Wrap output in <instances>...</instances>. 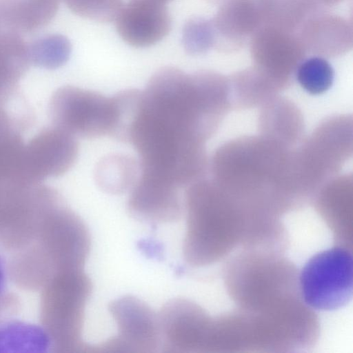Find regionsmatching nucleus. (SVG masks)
I'll list each match as a JSON object with an SVG mask.
<instances>
[{
  "mask_svg": "<svg viewBox=\"0 0 353 353\" xmlns=\"http://www.w3.org/2000/svg\"><path fill=\"white\" fill-rule=\"evenodd\" d=\"M145 111L175 131L205 143L231 107L228 79L211 71H157L142 91Z\"/></svg>",
  "mask_w": 353,
  "mask_h": 353,
  "instance_id": "nucleus-1",
  "label": "nucleus"
},
{
  "mask_svg": "<svg viewBox=\"0 0 353 353\" xmlns=\"http://www.w3.org/2000/svg\"><path fill=\"white\" fill-rule=\"evenodd\" d=\"M90 248L84 222L63 201L48 213L28 245L9 254V278L21 289L41 290L57 273L83 269Z\"/></svg>",
  "mask_w": 353,
  "mask_h": 353,
  "instance_id": "nucleus-2",
  "label": "nucleus"
},
{
  "mask_svg": "<svg viewBox=\"0 0 353 353\" xmlns=\"http://www.w3.org/2000/svg\"><path fill=\"white\" fill-rule=\"evenodd\" d=\"M292 151L261 135L236 138L214 152L212 180L228 193L294 192Z\"/></svg>",
  "mask_w": 353,
  "mask_h": 353,
  "instance_id": "nucleus-3",
  "label": "nucleus"
},
{
  "mask_svg": "<svg viewBox=\"0 0 353 353\" xmlns=\"http://www.w3.org/2000/svg\"><path fill=\"white\" fill-rule=\"evenodd\" d=\"M91 289L83 269L60 272L41 288L39 320L51 339L52 352H75L85 347L81 334Z\"/></svg>",
  "mask_w": 353,
  "mask_h": 353,
  "instance_id": "nucleus-4",
  "label": "nucleus"
},
{
  "mask_svg": "<svg viewBox=\"0 0 353 353\" xmlns=\"http://www.w3.org/2000/svg\"><path fill=\"white\" fill-rule=\"evenodd\" d=\"M352 153V117L339 115L325 120L299 148L293 150V174L299 191L323 185Z\"/></svg>",
  "mask_w": 353,
  "mask_h": 353,
  "instance_id": "nucleus-5",
  "label": "nucleus"
},
{
  "mask_svg": "<svg viewBox=\"0 0 353 353\" xmlns=\"http://www.w3.org/2000/svg\"><path fill=\"white\" fill-rule=\"evenodd\" d=\"M352 256L341 247L313 255L300 274L304 302L312 308L331 311L347 305L353 292Z\"/></svg>",
  "mask_w": 353,
  "mask_h": 353,
  "instance_id": "nucleus-6",
  "label": "nucleus"
},
{
  "mask_svg": "<svg viewBox=\"0 0 353 353\" xmlns=\"http://www.w3.org/2000/svg\"><path fill=\"white\" fill-rule=\"evenodd\" d=\"M49 114L54 126L75 138H97L110 132L112 101L99 92L63 86L52 94Z\"/></svg>",
  "mask_w": 353,
  "mask_h": 353,
  "instance_id": "nucleus-7",
  "label": "nucleus"
},
{
  "mask_svg": "<svg viewBox=\"0 0 353 353\" xmlns=\"http://www.w3.org/2000/svg\"><path fill=\"white\" fill-rule=\"evenodd\" d=\"M78 152V143L72 135L54 125L43 129L24 145V181L38 184L48 178L63 175L73 166Z\"/></svg>",
  "mask_w": 353,
  "mask_h": 353,
  "instance_id": "nucleus-8",
  "label": "nucleus"
},
{
  "mask_svg": "<svg viewBox=\"0 0 353 353\" xmlns=\"http://www.w3.org/2000/svg\"><path fill=\"white\" fill-rule=\"evenodd\" d=\"M251 54L254 67L283 90L290 85L305 48L290 32L264 26L253 35Z\"/></svg>",
  "mask_w": 353,
  "mask_h": 353,
  "instance_id": "nucleus-9",
  "label": "nucleus"
},
{
  "mask_svg": "<svg viewBox=\"0 0 353 353\" xmlns=\"http://www.w3.org/2000/svg\"><path fill=\"white\" fill-rule=\"evenodd\" d=\"M109 310L118 327V335L101 347L151 352L161 340L159 315L138 299L124 296L113 301Z\"/></svg>",
  "mask_w": 353,
  "mask_h": 353,
  "instance_id": "nucleus-10",
  "label": "nucleus"
},
{
  "mask_svg": "<svg viewBox=\"0 0 353 353\" xmlns=\"http://www.w3.org/2000/svg\"><path fill=\"white\" fill-rule=\"evenodd\" d=\"M114 21L121 39L136 48L155 44L172 27L165 4L154 0H130L123 5Z\"/></svg>",
  "mask_w": 353,
  "mask_h": 353,
  "instance_id": "nucleus-11",
  "label": "nucleus"
},
{
  "mask_svg": "<svg viewBox=\"0 0 353 353\" xmlns=\"http://www.w3.org/2000/svg\"><path fill=\"white\" fill-rule=\"evenodd\" d=\"M128 208L137 218L155 223L176 221L182 214L179 188L139 173L131 188Z\"/></svg>",
  "mask_w": 353,
  "mask_h": 353,
  "instance_id": "nucleus-12",
  "label": "nucleus"
},
{
  "mask_svg": "<svg viewBox=\"0 0 353 353\" xmlns=\"http://www.w3.org/2000/svg\"><path fill=\"white\" fill-rule=\"evenodd\" d=\"M259 126L261 136L290 149L301 141L304 132L299 110L277 96L262 105Z\"/></svg>",
  "mask_w": 353,
  "mask_h": 353,
  "instance_id": "nucleus-13",
  "label": "nucleus"
},
{
  "mask_svg": "<svg viewBox=\"0 0 353 353\" xmlns=\"http://www.w3.org/2000/svg\"><path fill=\"white\" fill-rule=\"evenodd\" d=\"M311 19L303 28V46L322 56H336L346 52L352 43V31L341 19L322 16Z\"/></svg>",
  "mask_w": 353,
  "mask_h": 353,
  "instance_id": "nucleus-14",
  "label": "nucleus"
},
{
  "mask_svg": "<svg viewBox=\"0 0 353 353\" xmlns=\"http://www.w3.org/2000/svg\"><path fill=\"white\" fill-rule=\"evenodd\" d=\"M51 339L41 325L13 317L0 320V352L47 353Z\"/></svg>",
  "mask_w": 353,
  "mask_h": 353,
  "instance_id": "nucleus-15",
  "label": "nucleus"
},
{
  "mask_svg": "<svg viewBox=\"0 0 353 353\" xmlns=\"http://www.w3.org/2000/svg\"><path fill=\"white\" fill-rule=\"evenodd\" d=\"M216 33L241 39L256 28L260 19L253 0H223L212 21Z\"/></svg>",
  "mask_w": 353,
  "mask_h": 353,
  "instance_id": "nucleus-16",
  "label": "nucleus"
},
{
  "mask_svg": "<svg viewBox=\"0 0 353 353\" xmlns=\"http://www.w3.org/2000/svg\"><path fill=\"white\" fill-rule=\"evenodd\" d=\"M140 173L139 163L121 154L108 155L98 163L95 179L98 185L111 194L122 193L134 185Z\"/></svg>",
  "mask_w": 353,
  "mask_h": 353,
  "instance_id": "nucleus-17",
  "label": "nucleus"
},
{
  "mask_svg": "<svg viewBox=\"0 0 353 353\" xmlns=\"http://www.w3.org/2000/svg\"><path fill=\"white\" fill-rule=\"evenodd\" d=\"M260 21L276 29L290 32L296 28L305 17L308 0H256Z\"/></svg>",
  "mask_w": 353,
  "mask_h": 353,
  "instance_id": "nucleus-18",
  "label": "nucleus"
},
{
  "mask_svg": "<svg viewBox=\"0 0 353 353\" xmlns=\"http://www.w3.org/2000/svg\"><path fill=\"white\" fill-rule=\"evenodd\" d=\"M111 98L113 121L109 135L117 141L130 143L142 110V91L128 89L119 92Z\"/></svg>",
  "mask_w": 353,
  "mask_h": 353,
  "instance_id": "nucleus-19",
  "label": "nucleus"
},
{
  "mask_svg": "<svg viewBox=\"0 0 353 353\" xmlns=\"http://www.w3.org/2000/svg\"><path fill=\"white\" fill-rule=\"evenodd\" d=\"M24 145L20 133H0V186L31 185L24 181L22 175Z\"/></svg>",
  "mask_w": 353,
  "mask_h": 353,
  "instance_id": "nucleus-20",
  "label": "nucleus"
},
{
  "mask_svg": "<svg viewBox=\"0 0 353 353\" xmlns=\"http://www.w3.org/2000/svg\"><path fill=\"white\" fill-rule=\"evenodd\" d=\"M334 70L322 57L316 56L301 61L296 70V77L300 85L312 94L326 92L332 85Z\"/></svg>",
  "mask_w": 353,
  "mask_h": 353,
  "instance_id": "nucleus-21",
  "label": "nucleus"
},
{
  "mask_svg": "<svg viewBox=\"0 0 353 353\" xmlns=\"http://www.w3.org/2000/svg\"><path fill=\"white\" fill-rule=\"evenodd\" d=\"M216 34L212 21L201 18H192L184 25L182 43L188 54H200L214 45Z\"/></svg>",
  "mask_w": 353,
  "mask_h": 353,
  "instance_id": "nucleus-22",
  "label": "nucleus"
},
{
  "mask_svg": "<svg viewBox=\"0 0 353 353\" xmlns=\"http://www.w3.org/2000/svg\"><path fill=\"white\" fill-rule=\"evenodd\" d=\"M64 1L76 14L102 23L114 21L123 5L122 0Z\"/></svg>",
  "mask_w": 353,
  "mask_h": 353,
  "instance_id": "nucleus-23",
  "label": "nucleus"
},
{
  "mask_svg": "<svg viewBox=\"0 0 353 353\" xmlns=\"http://www.w3.org/2000/svg\"><path fill=\"white\" fill-rule=\"evenodd\" d=\"M47 48H37L30 56L34 64L48 69L63 65L68 59L71 46L69 41L63 36H54L48 39Z\"/></svg>",
  "mask_w": 353,
  "mask_h": 353,
  "instance_id": "nucleus-24",
  "label": "nucleus"
},
{
  "mask_svg": "<svg viewBox=\"0 0 353 353\" xmlns=\"http://www.w3.org/2000/svg\"><path fill=\"white\" fill-rule=\"evenodd\" d=\"M8 278L9 276L7 262L0 254V299L8 292L6 290Z\"/></svg>",
  "mask_w": 353,
  "mask_h": 353,
  "instance_id": "nucleus-25",
  "label": "nucleus"
},
{
  "mask_svg": "<svg viewBox=\"0 0 353 353\" xmlns=\"http://www.w3.org/2000/svg\"><path fill=\"white\" fill-rule=\"evenodd\" d=\"M154 1H159L160 3L165 4L167 2H168V1H170L171 0H154Z\"/></svg>",
  "mask_w": 353,
  "mask_h": 353,
  "instance_id": "nucleus-26",
  "label": "nucleus"
}]
</instances>
